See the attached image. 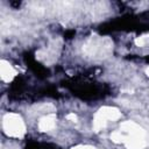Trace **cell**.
Wrapping results in <instances>:
<instances>
[{
    "label": "cell",
    "instance_id": "ba28073f",
    "mask_svg": "<svg viewBox=\"0 0 149 149\" xmlns=\"http://www.w3.org/2000/svg\"><path fill=\"white\" fill-rule=\"evenodd\" d=\"M72 149H95V148H93V147H76V148H72Z\"/></svg>",
    "mask_w": 149,
    "mask_h": 149
},
{
    "label": "cell",
    "instance_id": "5b68a950",
    "mask_svg": "<svg viewBox=\"0 0 149 149\" xmlns=\"http://www.w3.org/2000/svg\"><path fill=\"white\" fill-rule=\"evenodd\" d=\"M0 73H1V78L3 81L12 80L16 74L14 68L6 61H1V63H0Z\"/></svg>",
    "mask_w": 149,
    "mask_h": 149
},
{
    "label": "cell",
    "instance_id": "3957f363",
    "mask_svg": "<svg viewBox=\"0 0 149 149\" xmlns=\"http://www.w3.org/2000/svg\"><path fill=\"white\" fill-rule=\"evenodd\" d=\"M3 132L12 137H21L26 133V127L22 118L15 113H7L2 119Z\"/></svg>",
    "mask_w": 149,
    "mask_h": 149
},
{
    "label": "cell",
    "instance_id": "277c9868",
    "mask_svg": "<svg viewBox=\"0 0 149 149\" xmlns=\"http://www.w3.org/2000/svg\"><path fill=\"white\" fill-rule=\"evenodd\" d=\"M121 116V113L115 107H102L100 108L93 120V128L95 132L105 128L109 121H115Z\"/></svg>",
    "mask_w": 149,
    "mask_h": 149
},
{
    "label": "cell",
    "instance_id": "6da1fadb",
    "mask_svg": "<svg viewBox=\"0 0 149 149\" xmlns=\"http://www.w3.org/2000/svg\"><path fill=\"white\" fill-rule=\"evenodd\" d=\"M146 132L133 121H126L119 130L111 134V140L116 143H123L128 149H142L147 143Z\"/></svg>",
    "mask_w": 149,
    "mask_h": 149
},
{
    "label": "cell",
    "instance_id": "52a82bcc",
    "mask_svg": "<svg viewBox=\"0 0 149 149\" xmlns=\"http://www.w3.org/2000/svg\"><path fill=\"white\" fill-rule=\"evenodd\" d=\"M135 42H136V44H137L139 47H143V45H146V44L149 42V36H141V37H137Z\"/></svg>",
    "mask_w": 149,
    "mask_h": 149
},
{
    "label": "cell",
    "instance_id": "7a4b0ae2",
    "mask_svg": "<svg viewBox=\"0 0 149 149\" xmlns=\"http://www.w3.org/2000/svg\"><path fill=\"white\" fill-rule=\"evenodd\" d=\"M113 43L107 37H92L83 47V50L86 55L91 57H106L112 51Z\"/></svg>",
    "mask_w": 149,
    "mask_h": 149
},
{
    "label": "cell",
    "instance_id": "9c48e42d",
    "mask_svg": "<svg viewBox=\"0 0 149 149\" xmlns=\"http://www.w3.org/2000/svg\"><path fill=\"white\" fill-rule=\"evenodd\" d=\"M68 119H71V120H73V121H76V119H77V116H76L74 114H69V115H68Z\"/></svg>",
    "mask_w": 149,
    "mask_h": 149
},
{
    "label": "cell",
    "instance_id": "30bf717a",
    "mask_svg": "<svg viewBox=\"0 0 149 149\" xmlns=\"http://www.w3.org/2000/svg\"><path fill=\"white\" fill-rule=\"evenodd\" d=\"M147 73H148V76H149V69H147Z\"/></svg>",
    "mask_w": 149,
    "mask_h": 149
},
{
    "label": "cell",
    "instance_id": "8992f818",
    "mask_svg": "<svg viewBox=\"0 0 149 149\" xmlns=\"http://www.w3.org/2000/svg\"><path fill=\"white\" fill-rule=\"evenodd\" d=\"M55 125H56V116H55V114H47V115H44L43 118L40 119L38 128L42 132H49V130L55 128Z\"/></svg>",
    "mask_w": 149,
    "mask_h": 149
}]
</instances>
